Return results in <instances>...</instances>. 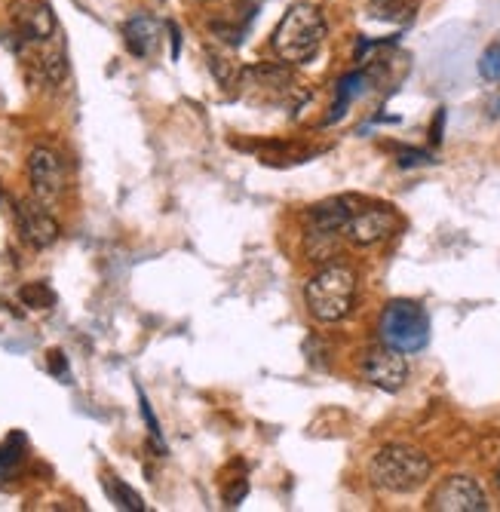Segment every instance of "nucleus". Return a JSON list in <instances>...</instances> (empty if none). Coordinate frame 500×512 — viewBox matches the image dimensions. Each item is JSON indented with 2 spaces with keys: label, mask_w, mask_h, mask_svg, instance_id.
Instances as JSON below:
<instances>
[{
  "label": "nucleus",
  "mask_w": 500,
  "mask_h": 512,
  "mask_svg": "<svg viewBox=\"0 0 500 512\" xmlns=\"http://www.w3.org/2000/svg\"><path fill=\"white\" fill-rule=\"evenodd\" d=\"M160 19L148 16V13H135L126 19L123 25V43H126V50L135 56V59H148L154 50H157V43H160Z\"/></svg>",
  "instance_id": "12"
},
{
  "label": "nucleus",
  "mask_w": 500,
  "mask_h": 512,
  "mask_svg": "<svg viewBox=\"0 0 500 512\" xmlns=\"http://www.w3.org/2000/svg\"><path fill=\"white\" fill-rule=\"evenodd\" d=\"M497 488H500V467H497Z\"/></svg>",
  "instance_id": "27"
},
{
  "label": "nucleus",
  "mask_w": 500,
  "mask_h": 512,
  "mask_svg": "<svg viewBox=\"0 0 500 512\" xmlns=\"http://www.w3.org/2000/svg\"><path fill=\"white\" fill-rule=\"evenodd\" d=\"M16 227H19L22 243L37 249V252L50 249L59 240V234H62V227L53 218V212L47 209V203H40L37 197L16 203Z\"/></svg>",
  "instance_id": "8"
},
{
  "label": "nucleus",
  "mask_w": 500,
  "mask_h": 512,
  "mask_svg": "<svg viewBox=\"0 0 500 512\" xmlns=\"http://www.w3.org/2000/svg\"><path fill=\"white\" fill-rule=\"evenodd\" d=\"M209 71L218 77V83L221 86H231V83H237L240 80V65L237 62H231L227 56H209Z\"/></svg>",
  "instance_id": "20"
},
{
  "label": "nucleus",
  "mask_w": 500,
  "mask_h": 512,
  "mask_svg": "<svg viewBox=\"0 0 500 512\" xmlns=\"http://www.w3.org/2000/svg\"><path fill=\"white\" fill-rule=\"evenodd\" d=\"M19 301L28 307V310H53L56 307V292L50 283H43V279H37V283H25L19 289Z\"/></svg>",
  "instance_id": "17"
},
{
  "label": "nucleus",
  "mask_w": 500,
  "mask_h": 512,
  "mask_svg": "<svg viewBox=\"0 0 500 512\" xmlns=\"http://www.w3.org/2000/svg\"><path fill=\"white\" fill-rule=\"evenodd\" d=\"M362 86H366V74H362V71H353V74H347V77L338 83V102L332 105V114L326 117V123H338V120L347 114L350 102L359 96Z\"/></svg>",
  "instance_id": "16"
},
{
  "label": "nucleus",
  "mask_w": 500,
  "mask_h": 512,
  "mask_svg": "<svg viewBox=\"0 0 500 512\" xmlns=\"http://www.w3.org/2000/svg\"><path fill=\"white\" fill-rule=\"evenodd\" d=\"M237 86L249 102H286L295 89V77L283 65H252L240 71Z\"/></svg>",
  "instance_id": "7"
},
{
  "label": "nucleus",
  "mask_w": 500,
  "mask_h": 512,
  "mask_svg": "<svg viewBox=\"0 0 500 512\" xmlns=\"http://www.w3.org/2000/svg\"><path fill=\"white\" fill-rule=\"evenodd\" d=\"M430 509H439V512H485L488 500H485V491L479 488L476 479L451 476L433 491Z\"/></svg>",
  "instance_id": "10"
},
{
  "label": "nucleus",
  "mask_w": 500,
  "mask_h": 512,
  "mask_svg": "<svg viewBox=\"0 0 500 512\" xmlns=\"http://www.w3.org/2000/svg\"><path fill=\"white\" fill-rule=\"evenodd\" d=\"M105 491H108V497L114 500L117 509H129V512H142V509H148L145 500H142V494H139V491H132V488H129L126 482H120L117 476H105Z\"/></svg>",
  "instance_id": "18"
},
{
  "label": "nucleus",
  "mask_w": 500,
  "mask_h": 512,
  "mask_svg": "<svg viewBox=\"0 0 500 512\" xmlns=\"http://www.w3.org/2000/svg\"><path fill=\"white\" fill-rule=\"evenodd\" d=\"M418 13V0H369V16L375 22L408 25Z\"/></svg>",
  "instance_id": "14"
},
{
  "label": "nucleus",
  "mask_w": 500,
  "mask_h": 512,
  "mask_svg": "<svg viewBox=\"0 0 500 512\" xmlns=\"http://www.w3.org/2000/svg\"><path fill=\"white\" fill-rule=\"evenodd\" d=\"M362 375L384 393H399L408 381V362L399 350H393L387 344L372 347L366 356H362Z\"/></svg>",
  "instance_id": "9"
},
{
  "label": "nucleus",
  "mask_w": 500,
  "mask_h": 512,
  "mask_svg": "<svg viewBox=\"0 0 500 512\" xmlns=\"http://www.w3.org/2000/svg\"><path fill=\"white\" fill-rule=\"evenodd\" d=\"M47 365H50L53 375H59V378L68 375V359H65L62 350H50V353H47Z\"/></svg>",
  "instance_id": "23"
},
{
  "label": "nucleus",
  "mask_w": 500,
  "mask_h": 512,
  "mask_svg": "<svg viewBox=\"0 0 500 512\" xmlns=\"http://www.w3.org/2000/svg\"><path fill=\"white\" fill-rule=\"evenodd\" d=\"M442 126H445V111H436V123L430 126V142L433 145L442 142Z\"/></svg>",
  "instance_id": "25"
},
{
  "label": "nucleus",
  "mask_w": 500,
  "mask_h": 512,
  "mask_svg": "<svg viewBox=\"0 0 500 512\" xmlns=\"http://www.w3.org/2000/svg\"><path fill=\"white\" fill-rule=\"evenodd\" d=\"M396 227V215L387 206H372V209H362L353 212V218L347 221L344 234L353 246H378L381 240H387Z\"/></svg>",
  "instance_id": "11"
},
{
  "label": "nucleus",
  "mask_w": 500,
  "mask_h": 512,
  "mask_svg": "<svg viewBox=\"0 0 500 512\" xmlns=\"http://www.w3.org/2000/svg\"><path fill=\"white\" fill-rule=\"evenodd\" d=\"M28 181H31V191L40 203L50 206V203L62 200V194L68 188L65 160L53 148H34L28 154Z\"/></svg>",
  "instance_id": "6"
},
{
  "label": "nucleus",
  "mask_w": 500,
  "mask_h": 512,
  "mask_svg": "<svg viewBox=\"0 0 500 512\" xmlns=\"http://www.w3.org/2000/svg\"><path fill=\"white\" fill-rule=\"evenodd\" d=\"M479 71L485 80H500V43H491L488 50L482 53Z\"/></svg>",
  "instance_id": "21"
},
{
  "label": "nucleus",
  "mask_w": 500,
  "mask_h": 512,
  "mask_svg": "<svg viewBox=\"0 0 500 512\" xmlns=\"http://www.w3.org/2000/svg\"><path fill=\"white\" fill-rule=\"evenodd\" d=\"M356 301V273L344 264H329L304 286V304L316 322H341Z\"/></svg>",
  "instance_id": "3"
},
{
  "label": "nucleus",
  "mask_w": 500,
  "mask_h": 512,
  "mask_svg": "<svg viewBox=\"0 0 500 512\" xmlns=\"http://www.w3.org/2000/svg\"><path fill=\"white\" fill-rule=\"evenodd\" d=\"M323 40H326V19L320 7L295 4L289 7V13L280 19L274 31V53L289 65H301L320 53Z\"/></svg>",
  "instance_id": "2"
},
{
  "label": "nucleus",
  "mask_w": 500,
  "mask_h": 512,
  "mask_svg": "<svg viewBox=\"0 0 500 512\" xmlns=\"http://www.w3.org/2000/svg\"><path fill=\"white\" fill-rule=\"evenodd\" d=\"M418 163H430V154H424V151H405L402 157H399V166L405 169V166H418Z\"/></svg>",
  "instance_id": "24"
},
{
  "label": "nucleus",
  "mask_w": 500,
  "mask_h": 512,
  "mask_svg": "<svg viewBox=\"0 0 500 512\" xmlns=\"http://www.w3.org/2000/svg\"><path fill=\"white\" fill-rule=\"evenodd\" d=\"M430 473H433L430 457L412 445H387L369 463L372 482L390 494H415L418 488L427 485Z\"/></svg>",
  "instance_id": "1"
},
{
  "label": "nucleus",
  "mask_w": 500,
  "mask_h": 512,
  "mask_svg": "<svg viewBox=\"0 0 500 512\" xmlns=\"http://www.w3.org/2000/svg\"><path fill=\"white\" fill-rule=\"evenodd\" d=\"M338 246H341V234H335V230H307L304 249H307V258L310 261H320L323 264V261L335 258Z\"/></svg>",
  "instance_id": "15"
},
{
  "label": "nucleus",
  "mask_w": 500,
  "mask_h": 512,
  "mask_svg": "<svg viewBox=\"0 0 500 512\" xmlns=\"http://www.w3.org/2000/svg\"><path fill=\"white\" fill-rule=\"evenodd\" d=\"M246 491H249V482H246V479H240V482H234V485H227V488H224V503H227V506H240V500L246 497Z\"/></svg>",
  "instance_id": "22"
},
{
  "label": "nucleus",
  "mask_w": 500,
  "mask_h": 512,
  "mask_svg": "<svg viewBox=\"0 0 500 512\" xmlns=\"http://www.w3.org/2000/svg\"><path fill=\"white\" fill-rule=\"evenodd\" d=\"M381 341L399 353H418L430 341V316L418 301L396 298L381 313Z\"/></svg>",
  "instance_id": "4"
},
{
  "label": "nucleus",
  "mask_w": 500,
  "mask_h": 512,
  "mask_svg": "<svg viewBox=\"0 0 500 512\" xmlns=\"http://www.w3.org/2000/svg\"><path fill=\"white\" fill-rule=\"evenodd\" d=\"M22 451H25V436L22 433H13L4 445H0V479H4L22 460Z\"/></svg>",
  "instance_id": "19"
},
{
  "label": "nucleus",
  "mask_w": 500,
  "mask_h": 512,
  "mask_svg": "<svg viewBox=\"0 0 500 512\" xmlns=\"http://www.w3.org/2000/svg\"><path fill=\"white\" fill-rule=\"evenodd\" d=\"M353 200L350 197H332L316 203L307 212V230H335V234H344L347 221L353 218Z\"/></svg>",
  "instance_id": "13"
},
{
  "label": "nucleus",
  "mask_w": 500,
  "mask_h": 512,
  "mask_svg": "<svg viewBox=\"0 0 500 512\" xmlns=\"http://www.w3.org/2000/svg\"><path fill=\"white\" fill-rule=\"evenodd\" d=\"M166 28H169V37H172V59H178V50H181V31H178L175 22H166Z\"/></svg>",
  "instance_id": "26"
},
{
  "label": "nucleus",
  "mask_w": 500,
  "mask_h": 512,
  "mask_svg": "<svg viewBox=\"0 0 500 512\" xmlns=\"http://www.w3.org/2000/svg\"><path fill=\"white\" fill-rule=\"evenodd\" d=\"M10 22H13V31H16V50L47 43L59 31V22H56L50 0H13V4H10Z\"/></svg>",
  "instance_id": "5"
}]
</instances>
